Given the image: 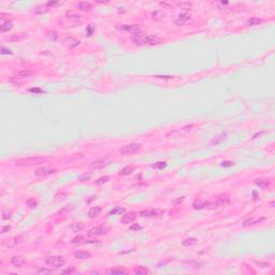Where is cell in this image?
I'll use <instances>...</instances> for the list:
<instances>
[{"instance_id":"cell-1","label":"cell","mask_w":275,"mask_h":275,"mask_svg":"<svg viewBox=\"0 0 275 275\" xmlns=\"http://www.w3.org/2000/svg\"><path fill=\"white\" fill-rule=\"evenodd\" d=\"M49 161L46 157L43 156H33V157H27V158H21L15 161L16 167H34V166H39L42 163Z\"/></svg>"},{"instance_id":"cell-2","label":"cell","mask_w":275,"mask_h":275,"mask_svg":"<svg viewBox=\"0 0 275 275\" xmlns=\"http://www.w3.org/2000/svg\"><path fill=\"white\" fill-rule=\"evenodd\" d=\"M111 230V226L108 223H101L100 226L98 227H93L90 230L88 231V236L93 238V236H100V235H106L110 232Z\"/></svg>"},{"instance_id":"cell-3","label":"cell","mask_w":275,"mask_h":275,"mask_svg":"<svg viewBox=\"0 0 275 275\" xmlns=\"http://www.w3.org/2000/svg\"><path fill=\"white\" fill-rule=\"evenodd\" d=\"M142 145L139 143H131V144L125 145L119 150V153L124 156H129V155H133L135 153H138L141 150Z\"/></svg>"},{"instance_id":"cell-4","label":"cell","mask_w":275,"mask_h":275,"mask_svg":"<svg viewBox=\"0 0 275 275\" xmlns=\"http://www.w3.org/2000/svg\"><path fill=\"white\" fill-rule=\"evenodd\" d=\"M116 28L119 30H124V31L130 32L131 34H140L143 32V29L140 25H117Z\"/></svg>"},{"instance_id":"cell-5","label":"cell","mask_w":275,"mask_h":275,"mask_svg":"<svg viewBox=\"0 0 275 275\" xmlns=\"http://www.w3.org/2000/svg\"><path fill=\"white\" fill-rule=\"evenodd\" d=\"M46 263L49 265H51V267L58 269L64 267V264L66 263V260L62 256H49V257L46 258Z\"/></svg>"},{"instance_id":"cell-6","label":"cell","mask_w":275,"mask_h":275,"mask_svg":"<svg viewBox=\"0 0 275 275\" xmlns=\"http://www.w3.org/2000/svg\"><path fill=\"white\" fill-rule=\"evenodd\" d=\"M163 213H165V211H163V210H160V209H150V210H144V211H141L140 212V216L147 217V218H156V217L161 216Z\"/></svg>"},{"instance_id":"cell-7","label":"cell","mask_w":275,"mask_h":275,"mask_svg":"<svg viewBox=\"0 0 275 275\" xmlns=\"http://www.w3.org/2000/svg\"><path fill=\"white\" fill-rule=\"evenodd\" d=\"M192 22V17L187 13H181L174 18V23L179 26H184V25H188Z\"/></svg>"},{"instance_id":"cell-8","label":"cell","mask_w":275,"mask_h":275,"mask_svg":"<svg viewBox=\"0 0 275 275\" xmlns=\"http://www.w3.org/2000/svg\"><path fill=\"white\" fill-rule=\"evenodd\" d=\"M111 158L109 157H106V158H101V159H98V160H95L93 162H91L90 163V169H95V170H98V169H102V168L106 167L108 165H110L111 163Z\"/></svg>"},{"instance_id":"cell-9","label":"cell","mask_w":275,"mask_h":275,"mask_svg":"<svg viewBox=\"0 0 275 275\" xmlns=\"http://www.w3.org/2000/svg\"><path fill=\"white\" fill-rule=\"evenodd\" d=\"M57 172L56 169L54 168H49V167H43V168H39L34 171V175L40 177H45V176H49V175L52 174H55Z\"/></svg>"},{"instance_id":"cell-10","label":"cell","mask_w":275,"mask_h":275,"mask_svg":"<svg viewBox=\"0 0 275 275\" xmlns=\"http://www.w3.org/2000/svg\"><path fill=\"white\" fill-rule=\"evenodd\" d=\"M163 40L161 38L155 36V34H150V36H145L144 39V45H157L162 43Z\"/></svg>"},{"instance_id":"cell-11","label":"cell","mask_w":275,"mask_h":275,"mask_svg":"<svg viewBox=\"0 0 275 275\" xmlns=\"http://www.w3.org/2000/svg\"><path fill=\"white\" fill-rule=\"evenodd\" d=\"M229 203V198L227 194H218V196L215 198V202H214L213 205L216 206H225Z\"/></svg>"},{"instance_id":"cell-12","label":"cell","mask_w":275,"mask_h":275,"mask_svg":"<svg viewBox=\"0 0 275 275\" xmlns=\"http://www.w3.org/2000/svg\"><path fill=\"white\" fill-rule=\"evenodd\" d=\"M135 218H137V213H135V212H129V213H125L123 215V217H122V223H124V225L131 223Z\"/></svg>"},{"instance_id":"cell-13","label":"cell","mask_w":275,"mask_h":275,"mask_svg":"<svg viewBox=\"0 0 275 275\" xmlns=\"http://www.w3.org/2000/svg\"><path fill=\"white\" fill-rule=\"evenodd\" d=\"M75 5L79 10L84 11V12H90L93 10V5L90 2H87V1H81V2L76 3Z\"/></svg>"},{"instance_id":"cell-14","label":"cell","mask_w":275,"mask_h":275,"mask_svg":"<svg viewBox=\"0 0 275 275\" xmlns=\"http://www.w3.org/2000/svg\"><path fill=\"white\" fill-rule=\"evenodd\" d=\"M261 23H263L262 18H259V17H251V18H248L247 21L244 22V25H245V26H248V27H251V26H257V25L261 24Z\"/></svg>"},{"instance_id":"cell-15","label":"cell","mask_w":275,"mask_h":275,"mask_svg":"<svg viewBox=\"0 0 275 275\" xmlns=\"http://www.w3.org/2000/svg\"><path fill=\"white\" fill-rule=\"evenodd\" d=\"M8 242L5 243V242H3V244H7L8 246H16V245H18V244H21L24 241V236H22V235H18V236H15V238H13V239H11L10 241L9 240H7Z\"/></svg>"},{"instance_id":"cell-16","label":"cell","mask_w":275,"mask_h":275,"mask_svg":"<svg viewBox=\"0 0 275 275\" xmlns=\"http://www.w3.org/2000/svg\"><path fill=\"white\" fill-rule=\"evenodd\" d=\"M25 259L22 257H17V256H14V257H12V259H11V263H12L13 265H14L15 268H23V265L25 264Z\"/></svg>"},{"instance_id":"cell-17","label":"cell","mask_w":275,"mask_h":275,"mask_svg":"<svg viewBox=\"0 0 275 275\" xmlns=\"http://www.w3.org/2000/svg\"><path fill=\"white\" fill-rule=\"evenodd\" d=\"M90 257H91L90 253L85 251H77L74 253V258H75V259H79V260L88 259V258H90Z\"/></svg>"},{"instance_id":"cell-18","label":"cell","mask_w":275,"mask_h":275,"mask_svg":"<svg viewBox=\"0 0 275 275\" xmlns=\"http://www.w3.org/2000/svg\"><path fill=\"white\" fill-rule=\"evenodd\" d=\"M207 204H209V202L206 201V200L202 199V200H196L194 202V204H192V206H194V210H202L204 207H206Z\"/></svg>"},{"instance_id":"cell-19","label":"cell","mask_w":275,"mask_h":275,"mask_svg":"<svg viewBox=\"0 0 275 275\" xmlns=\"http://www.w3.org/2000/svg\"><path fill=\"white\" fill-rule=\"evenodd\" d=\"M255 183H256V185L261 189L268 188L269 185H270V181L267 179H257L255 181Z\"/></svg>"},{"instance_id":"cell-20","label":"cell","mask_w":275,"mask_h":275,"mask_svg":"<svg viewBox=\"0 0 275 275\" xmlns=\"http://www.w3.org/2000/svg\"><path fill=\"white\" fill-rule=\"evenodd\" d=\"M15 74H16L18 77H21V79H22V77H30V76L34 75V72L31 71V70H28V69H24V70L17 71Z\"/></svg>"},{"instance_id":"cell-21","label":"cell","mask_w":275,"mask_h":275,"mask_svg":"<svg viewBox=\"0 0 275 275\" xmlns=\"http://www.w3.org/2000/svg\"><path fill=\"white\" fill-rule=\"evenodd\" d=\"M263 219H264L263 217H262V218H256V217H251V218L246 219V220L243 223V225H242V226H243V227L253 226V225H256V223H260V221H262Z\"/></svg>"},{"instance_id":"cell-22","label":"cell","mask_w":275,"mask_h":275,"mask_svg":"<svg viewBox=\"0 0 275 275\" xmlns=\"http://www.w3.org/2000/svg\"><path fill=\"white\" fill-rule=\"evenodd\" d=\"M101 210L102 209H101L100 206H93V207H91L88 212V217L89 218H95V217L99 216L101 213Z\"/></svg>"},{"instance_id":"cell-23","label":"cell","mask_w":275,"mask_h":275,"mask_svg":"<svg viewBox=\"0 0 275 275\" xmlns=\"http://www.w3.org/2000/svg\"><path fill=\"white\" fill-rule=\"evenodd\" d=\"M25 37H26V34L25 33H14V34H12L11 37L5 38V40H7V41H10V42H17V41L23 40Z\"/></svg>"},{"instance_id":"cell-24","label":"cell","mask_w":275,"mask_h":275,"mask_svg":"<svg viewBox=\"0 0 275 275\" xmlns=\"http://www.w3.org/2000/svg\"><path fill=\"white\" fill-rule=\"evenodd\" d=\"M49 8L47 7L46 5H39L33 9L36 14H43V13L49 12Z\"/></svg>"},{"instance_id":"cell-25","label":"cell","mask_w":275,"mask_h":275,"mask_svg":"<svg viewBox=\"0 0 275 275\" xmlns=\"http://www.w3.org/2000/svg\"><path fill=\"white\" fill-rule=\"evenodd\" d=\"M65 43H66L68 46H70V47H74V46H77V45L81 43V42L79 41V40H76V39H73V38H71V37H67L66 39H65Z\"/></svg>"},{"instance_id":"cell-26","label":"cell","mask_w":275,"mask_h":275,"mask_svg":"<svg viewBox=\"0 0 275 275\" xmlns=\"http://www.w3.org/2000/svg\"><path fill=\"white\" fill-rule=\"evenodd\" d=\"M71 243L73 244V245H82V244L86 243V239L84 238L83 235H80V234H77V235L74 236V238L72 239Z\"/></svg>"},{"instance_id":"cell-27","label":"cell","mask_w":275,"mask_h":275,"mask_svg":"<svg viewBox=\"0 0 275 275\" xmlns=\"http://www.w3.org/2000/svg\"><path fill=\"white\" fill-rule=\"evenodd\" d=\"M176 5H177V7H179L181 9L186 10V11H189L192 9V3L189 2V1H179V2H177Z\"/></svg>"},{"instance_id":"cell-28","label":"cell","mask_w":275,"mask_h":275,"mask_svg":"<svg viewBox=\"0 0 275 275\" xmlns=\"http://www.w3.org/2000/svg\"><path fill=\"white\" fill-rule=\"evenodd\" d=\"M12 28H13L12 22H5V24H1V26H0V32L5 33V32H8L9 30H11Z\"/></svg>"},{"instance_id":"cell-29","label":"cell","mask_w":275,"mask_h":275,"mask_svg":"<svg viewBox=\"0 0 275 275\" xmlns=\"http://www.w3.org/2000/svg\"><path fill=\"white\" fill-rule=\"evenodd\" d=\"M197 243H198V241H197L196 238H188V239H186V240L183 241L182 245L185 246V247H189V246L196 245Z\"/></svg>"},{"instance_id":"cell-30","label":"cell","mask_w":275,"mask_h":275,"mask_svg":"<svg viewBox=\"0 0 275 275\" xmlns=\"http://www.w3.org/2000/svg\"><path fill=\"white\" fill-rule=\"evenodd\" d=\"M134 274L138 275H144V274H150V271L148 269L144 268V267H138V268L134 269Z\"/></svg>"},{"instance_id":"cell-31","label":"cell","mask_w":275,"mask_h":275,"mask_svg":"<svg viewBox=\"0 0 275 275\" xmlns=\"http://www.w3.org/2000/svg\"><path fill=\"white\" fill-rule=\"evenodd\" d=\"M108 274H127V271L125 269L122 268H114V269H110V270L106 271Z\"/></svg>"},{"instance_id":"cell-32","label":"cell","mask_w":275,"mask_h":275,"mask_svg":"<svg viewBox=\"0 0 275 275\" xmlns=\"http://www.w3.org/2000/svg\"><path fill=\"white\" fill-rule=\"evenodd\" d=\"M26 205H27L29 209H34V207H37L38 206V200L34 199V198H29V199H27V201H26Z\"/></svg>"},{"instance_id":"cell-33","label":"cell","mask_w":275,"mask_h":275,"mask_svg":"<svg viewBox=\"0 0 275 275\" xmlns=\"http://www.w3.org/2000/svg\"><path fill=\"white\" fill-rule=\"evenodd\" d=\"M84 228V225L82 223H74L71 225V230L73 231V232H80V231L82 230V229Z\"/></svg>"},{"instance_id":"cell-34","label":"cell","mask_w":275,"mask_h":275,"mask_svg":"<svg viewBox=\"0 0 275 275\" xmlns=\"http://www.w3.org/2000/svg\"><path fill=\"white\" fill-rule=\"evenodd\" d=\"M134 169H135L134 167H129V166H127V167L124 168V169L122 170L118 174L119 175H128V174H130V173H132V172L134 171Z\"/></svg>"},{"instance_id":"cell-35","label":"cell","mask_w":275,"mask_h":275,"mask_svg":"<svg viewBox=\"0 0 275 275\" xmlns=\"http://www.w3.org/2000/svg\"><path fill=\"white\" fill-rule=\"evenodd\" d=\"M75 209V206L74 205H66V206H64L60 211L58 212L59 214H65V213H68V212H71V211H73V210Z\"/></svg>"},{"instance_id":"cell-36","label":"cell","mask_w":275,"mask_h":275,"mask_svg":"<svg viewBox=\"0 0 275 275\" xmlns=\"http://www.w3.org/2000/svg\"><path fill=\"white\" fill-rule=\"evenodd\" d=\"M165 17V13H162L161 11H156V12L153 13V18L154 20H162Z\"/></svg>"},{"instance_id":"cell-37","label":"cell","mask_w":275,"mask_h":275,"mask_svg":"<svg viewBox=\"0 0 275 275\" xmlns=\"http://www.w3.org/2000/svg\"><path fill=\"white\" fill-rule=\"evenodd\" d=\"M109 181H110V176H102L100 177V179H98L95 182V184L96 185H101V184H104V183H108Z\"/></svg>"},{"instance_id":"cell-38","label":"cell","mask_w":275,"mask_h":275,"mask_svg":"<svg viewBox=\"0 0 275 275\" xmlns=\"http://www.w3.org/2000/svg\"><path fill=\"white\" fill-rule=\"evenodd\" d=\"M11 216H12V213H11V211H9L8 209L3 210V211H2V219H3V220H8V219H10Z\"/></svg>"},{"instance_id":"cell-39","label":"cell","mask_w":275,"mask_h":275,"mask_svg":"<svg viewBox=\"0 0 275 275\" xmlns=\"http://www.w3.org/2000/svg\"><path fill=\"white\" fill-rule=\"evenodd\" d=\"M67 196H68L67 192H60V194H55V200H56V201H62V200L66 199Z\"/></svg>"},{"instance_id":"cell-40","label":"cell","mask_w":275,"mask_h":275,"mask_svg":"<svg viewBox=\"0 0 275 275\" xmlns=\"http://www.w3.org/2000/svg\"><path fill=\"white\" fill-rule=\"evenodd\" d=\"M223 139H225V134H221V135H219V137H216L215 139H213V140L211 141V143H210V144H211V145H213V144L216 145V144H218V143H220L221 141L223 140Z\"/></svg>"},{"instance_id":"cell-41","label":"cell","mask_w":275,"mask_h":275,"mask_svg":"<svg viewBox=\"0 0 275 275\" xmlns=\"http://www.w3.org/2000/svg\"><path fill=\"white\" fill-rule=\"evenodd\" d=\"M62 1H49V2L46 3L47 7H52V8H56V7H59V5H62Z\"/></svg>"},{"instance_id":"cell-42","label":"cell","mask_w":275,"mask_h":275,"mask_svg":"<svg viewBox=\"0 0 275 275\" xmlns=\"http://www.w3.org/2000/svg\"><path fill=\"white\" fill-rule=\"evenodd\" d=\"M124 212H125V207H115V209L112 210V211L109 213V215H114V214H116V213L120 214V213H124Z\"/></svg>"},{"instance_id":"cell-43","label":"cell","mask_w":275,"mask_h":275,"mask_svg":"<svg viewBox=\"0 0 275 275\" xmlns=\"http://www.w3.org/2000/svg\"><path fill=\"white\" fill-rule=\"evenodd\" d=\"M255 263L258 265V267H260V268H263V269H268V268H271V264L268 262H262V261H255Z\"/></svg>"},{"instance_id":"cell-44","label":"cell","mask_w":275,"mask_h":275,"mask_svg":"<svg viewBox=\"0 0 275 275\" xmlns=\"http://www.w3.org/2000/svg\"><path fill=\"white\" fill-rule=\"evenodd\" d=\"M152 167L155 168V169H165L167 167V163L166 162H157V163L153 165Z\"/></svg>"},{"instance_id":"cell-45","label":"cell","mask_w":275,"mask_h":275,"mask_svg":"<svg viewBox=\"0 0 275 275\" xmlns=\"http://www.w3.org/2000/svg\"><path fill=\"white\" fill-rule=\"evenodd\" d=\"M187 263L188 265H190V267H188V268H192V269H197V268H200L199 265H201V263L199 262H196V261H188V262H185Z\"/></svg>"},{"instance_id":"cell-46","label":"cell","mask_w":275,"mask_h":275,"mask_svg":"<svg viewBox=\"0 0 275 275\" xmlns=\"http://www.w3.org/2000/svg\"><path fill=\"white\" fill-rule=\"evenodd\" d=\"M185 200V196H182V197H179L177 199H175V200H173V201L171 202V204L172 205H177V204H179V203H182L183 201Z\"/></svg>"},{"instance_id":"cell-47","label":"cell","mask_w":275,"mask_h":275,"mask_svg":"<svg viewBox=\"0 0 275 275\" xmlns=\"http://www.w3.org/2000/svg\"><path fill=\"white\" fill-rule=\"evenodd\" d=\"M129 230L130 231H139V230H142V227L139 225V223H133V225H131L130 227H129Z\"/></svg>"},{"instance_id":"cell-48","label":"cell","mask_w":275,"mask_h":275,"mask_svg":"<svg viewBox=\"0 0 275 275\" xmlns=\"http://www.w3.org/2000/svg\"><path fill=\"white\" fill-rule=\"evenodd\" d=\"M90 177H91V173H88V174H83L79 177V181L80 182H85V181L90 179Z\"/></svg>"},{"instance_id":"cell-49","label":"cell","mask_w":275,"mask_h":275,"mask_svg":"<svg viewBox=\"0 0 275 275\" xmlns=\"http://www.w3.org/2000/svg\"><path fill=\"white\" fill-rule=\"evenodd\" d=\"M37 273L38 274H53V271L49 269H39Z\"/></svg>"},{"instance_id":"cell-50","label":"cell","mask_w":275,"mask_h":275,"mask_svg":"<svg viewBox=\"0 0 275 275\" xmlns=\"http://www.w3.org/2000/svg\"><path fill=\"white\" fill-rule=\"evenodd\" d=\"M11 229H12V227H11L10 225H5V226H2V227H1V233H2V234L7 233V232H9Z\"/></svg>"},{"instance_id":"cell-51","label":"cell","mask_w":275,"mask_h":275,"mask_svg":"<svg viewBox=\"0 0 275 275\" xmlns=\"http://www.w3.org/2000/svg\"><path fill=\"white\" fill-rule=\"evenodd\" d=\"M1 54L3 55H11L12 54V51L9 49H5V46H1Z\"/></svg>"},{"instance_id":"cell-52","label":"cell","mask_w":275,"mask_h":275,"mask_svg":"<svg viewBox=\"0 0 275 275\" xmlns=\"http://www.w3.org/2000/svg\"><path fill=\"white\" fill-rule=\"evenodd\" d=\"M62 273L64 274H72V273H75V269L73 268V267H71V268L67 269V270L62 271Z\"/></svg>"},{"instance_id":"cell-53","label":"cell","mask_w":275,"mask_h":275,"mask_svg":"<svg viewBox=\"0 0 275 275\" xmlns=\"http://www.w3.org/2000/svg\"><path fill=\"white\" fill-rule=\"evenodd\" d=\"M234 163L232 161H223L221 162V167H232Z\"/></svg>"},{"instance_id":"cell-54","label":"cell","mask_w":275,"mask_h":275,"mask_svg":"<svg viewBox=\"0 0 275 275\" xmlns=\"http://www.w3.org/2000/svg\"><path fill=\"white\" fill-rule=\"evenodd\" d=\"M7 17H9V14H5V13H0V20H1L2 24H5V21L7 20Z\"/></svg>"},{"instance_id":"cell-55","label":"cell","mask_w":275,"mask_h":275,"mask_svg":"<svg viewBox=\"0 0 275 275\" xmlns=\"http://www.w3.org/2000/svg\"><path fill=\"white\" fill-rule=\"evenodd\" d=\"M30 91H32V93H41V89H38V88H31L30 89Z\"/></svg>"},{"instance_id":"cell-56","label":"cell","mask_w":275,"mask_h":275,"mask_svg":"<svg viewBox=\"0 0 275 275\" xmlns=\"http://www.w3.org/2000/svg\"><path fill=\"white\" fill-rule=\"evenodd\" d=\"M270 206H271V207H274V201L271 202V203H270Z\"/></svg>"}]
</instances>
